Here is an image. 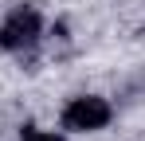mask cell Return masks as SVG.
I'll list each match as a JSON object with an SVG mask.
<instances>
[{
    "label": "cell",
    "instance_id": "3957f363",
    "mask_svg": "<svg viewBox=\"0 0 145 141\" xmlns=\"http://www.w3.org/2000/svg\"><path fill=\"white\" fill-rule=\"evenodd\" d=\"M20 141H63L59 133H47V129H39V125H24L20 129Z\"/></svg>",
    "mask_w": 145,
    "mask_h": 141
},
{
    "label": "cell",
    "instance_id": "6da1fadb",
    "mask_svg": "<svg viewBox=\"0 0 145 141\" xmlns=\"http://www.w3.org/2000/svg\"><path fill=\"white\" fill-rule=\"evenodd\" d=\"M39 31H43L39 12L24 4L16 12H8V20L0 24V47L4 51H31V47L39 43Z\"/></svg>",
    "mask_w": 145,
    "mask_h": 141
},
{
    "label": "cell",
    "instance_id": "7a4b0ae2",
    "mask_svg": "<svg viewBox=\"0 0 145 141\" xmlns=\"http://www.w3.org/2000/svg\"><path fill=\"white\" fill-rule=\"evenodd\" d=\"M106 121H110V102H106V98H94V94L71 98L67 110H63V125H67V129H78V133L102 129Z\"/></svg>",
    "mask_w": 145,
    "mask_h": 141
}]
</instances>
